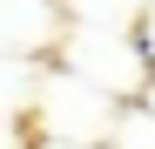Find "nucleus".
I'll return each instance as SVG.
<instances>
[{
	"instance_id": "39448f33",
	"label": "nucleus",
	"mask_w": 155,
	"mask_h": 149,
	"mask_svg": "<svg viewBox=\"0 0 155 149\" xmlns=\"http://www.w3.org/2000/svg\"><path fill=\"white\" fill-rule=\"evenodd\" d=\"M135 34H142V54H148V74H155V14L135 20Z\"/></svg>"
},
{
	"instance_id": "423d86ee",
	"label": "nucleus",
	"mask_w": 155,
	"mask_h": 149,
	"mask_svg": "<svg viewBox=\"0 0 155 149\" xmlns=\"http://www.w3.org/2000/svg\"><path fill=\"white\" fill-rule=\"evenodd\" d=\"M135 102H142V109H148V115H155V74H148V88H142V95H135Z\"/></svg>"
},
{
	"instance_id": "f257e3e1",
	"label": "nucleus",
	"mask_w": 155,
	"mask_h": 149,
	"mask_svg": "<svg viewBox=\"0 0 155 149\" xmlns=\"http://www.w3.org/2000/svg\"><path fill=\"white\" fill-rule=\"evenodd\" d=\"M27 109H34L41 142H68V149H108L115 115H121V102L108 88H94V81H81V74H68L54 61H47V74L34 81V102Z\"/></svg>"
},
{
	"instance_id": "f03ea898",
	"label": "nucleus",
	"mask_w": 155,
	"mask_h": 149,
	"mask_svg": "<svg viewBox=\"0 0 155 149\" xmlns=\"http://www.w3.org/2000/svg\"><path fill=\"white\" fill-rule=\"evenodd\" d=\"M61 7L54 0H0V61H47L61 47Z\"/></svg>"
},
{
	"instance_id": "20e7f679",
	"label": "nucleus",
	"mask_w": 155,
	"mask_h": 149,
	"mask_svg": "<svg viewBox=\"0 0 155 149\" xmlns=\"http://www.w3.org/2000/svg\"><path fill=\"white\" fill-rule=\"evenodd\" d=\"M108 149H155V115H148L142 102H121V115H115V136H108Z\"/></svg>"
},
{
	"instance_id": "7ed1b4c3",
	"label": "nucleus",
	"mask_w": 155,
	"mask_h": 149,
	"mask_svg": "<svg viewBox=\"0 0 155 149\" xmlns=\"http://www.w3.org/2000/svg\"><path fill=\"white\" fill-rule=\"evenodd\" d=\"M61 20H94V27H135L148 0H54Z\"/></svg>"
}]
</instances>
